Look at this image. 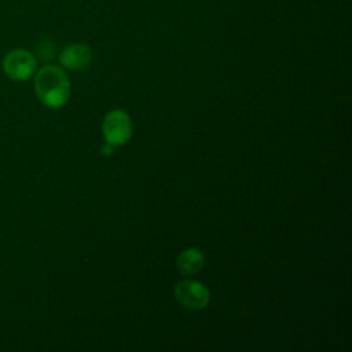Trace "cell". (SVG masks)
Here are the masks:
<instances>
[{
  "label": "cell",
  "mask_w": 352,
  "mask_h": 352,
  "mask_svg": "<svg viewBox=\"0 0 352 352\" xmlns=\"http://www.w3.org/2000/svg\"><path fill=\"white\" fill-rule=\"evenodd\" d=\"M34 91L43 104L58 109L66 104L70 98V81L63 69L47 65L34 77Z\"/></svg>",
  "instance_id": "obj_1"
},
{
  "label": "cell",
  "mask_w": 352,
  "mask_h": 352,
  "mask_svg": "<svg viewBox=\"0 0 352 352\" xmlns=\"http://www.w3.org/2000/svg\"><path fill=\"white\" fill-rule=\"evenodd\" d=\"M103 138L114 147L124 146L132 136V120L125 110L114 109L109 111L102 122Z\"/></svg>",
  "instance_id": "obj_2"
},
{
  "label": "cell",
  "mask_w": 352,
  "mask_h": 352,
  "mask_svg": "<svg viewBox=\"0 0 352 352\" xmlns=\"http://www.w3.org/2000/svg\"><path fill=\"white\" fill-rule=\"evenodd\" d=\"M175 300L184 308L191 311H201L206 308L210 301L209 289L199 280L183 279L173 287Z\"/></svg>",
  "instance_id": "obj_3"
},
{
  "label": "cell",
  "mask_w": 352,
  "mask_h": 352,
  "mask_svg": "<svg viewBox=\"0 0 352 352\" xmlns=\"http://www.w3.org/2000/svg\"><path fill=\"white\" fill-rule=\"evenodd\" d=\"M37 67L34 55L26 50L16 48L6 54L3 59L4 73L14 81H25L30 78Z\"/></svg>",
  "instance_id": "obj_4"
},
{
  "label": "cell",
  "mask_w": 352,
  "mask_h": 352,
  "mask_svg": "<svg viewBox=\"0 0 352 352\" xmlns=\"http://www.w3.org/2000/svg\"><path fill=\"white\" fill-rule=\"evenodd\" d=\"M92 60V50L84 44H72L63 48L59 55L62 66L70 70L85 69Z\"/></svg>",
  "instance_id": "obj_5"
},
{
  "label": "cell",
  "mask_w": 352,
  "mask_h": 352,
  "mask_svg": "<svg viewBox=\"0 0 352 352\" xmlns=\"http://www.w3.org/2000/svg\"><path fill=\"white\" fill-rule=\"evenodd\" d=\"M176 265L182 274L192 275L204 268L205 256L198 248H187L176 257Z\"/></svg>",
  "instance_id": "obj_6"
},
{
  "label": "cell",
  "mask_w": 352,
  "mask_h": 352,
  "mask_svg": "<svg viewBox=\"0 0 352 352\" xmlns=\"http://www.w3.org/2000/svg\"><path fill=\"white\" fill-rule=\"evenodd\" d=\"M51 45V43H48V41H45L44 44H41L40 45V48L37 50V52H38V56L41 58V59H51L52 58V54H54V48H51V50H48V47Z\"/></svg>",
  "instance_id": "obj_7"
},
{
  "label": "cell",
  "mask_w": 352,
  "mask_h": 352,
  "mask_svg": "<svg viewBox=\"0 0 352 352\" xmlns=\"http://www.w3.org/2000/svg\"><path fill=\"white\" fill-rule=\"evenodd\" d=\"M114 146L113 144H110V143H103L102 144V147H100V151H102V154L104 155V157H110V155H113L114 154Z\"/></svg>",
  "instance_id": "obj_8"
}]
</instances>
